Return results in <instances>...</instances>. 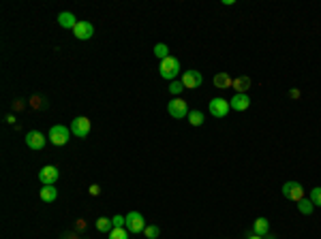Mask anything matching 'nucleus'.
Wrapping results in <instances>:
<instances>
[{
	"instance_id": "6e6552de",
	"label": "nucleus",
	"mask_w": 321,
	"mask_h": 239,
	"mask_svg": "<svg viewBox=\"0 0 321 239\" xmlns=\"http://www.w3.org/2000/svg\"><path fill=\"white\" fill-rule=\"evenodd\" d=\"M58 177H60V171H58V167H54V165H47L39 171V179H41L43 186H54Z\"/></svg>"
},
{
	"instance_id": "ddd939ff",
	"label": "nucleus",
	"mask_w": 321,
	"mask_h": 239,
	"mask_svg": "<svg viewBox=\"0 0 321 239\" xmlns=\"http://www.w3.org/2000/svg\"><path fill=\"white\" fill-rule=\"evenodd\" d=\"M250 85H253V81H250V77H246V75H242V77H235L232 88L235 90V94H246V92L250 90Z\"/></svg>"
},
{
	"instance_id": "9d476101",
	"label": "nucleus",
	"mask_w": 321,
	"mask_h": 239,
	"mask_svg": "<svg viewBox=\"0 0 321 239\" xmlns=\"http://www.w3.org/2000/svg\"><path fill=\"white\" fill-rule=\"evenodd\" d=\"M26 145H28L30 150H43L45 148V135L39 133V130H30L28 135H26Z\"/></svg>"
},
{
	"instance_id": "4be33fe9",
	"label": "nucleus",
	"mask_w": 321,
	"mask_h": 239,
	"mask_svg": "<svg viewBox=\"0 0 321 239\" xmlns=\"http://www.w3.org/2000/svg\"><path fill=\"white\" fill-rule=\"evenodd\" d=\"M308 199L313 201L315 207H321V186H317V188L310 190V197H308Z\"/></svg>"
},
{
	"instance_id": "2eb2a0df",
	"label": "nucleus",
	"mask_w": 321,
	"mask_h": 239,
	"mask_svg": "<svg viewBox=\"0 0 321 239\" xmlns=\"http://www.w3.org/2000/svg\"><path fill=\"white\" fill-rule=\"evenodd\" d=\"M268 231H270V222H268V218H257L253 222V233L259 237H266Z\"/></svg>"
},
{
	"instance_id": "393cba45",
	"label": "nucleus",
	"mask_w": 321,
	"mask_h": 239,
	"mask_svg": "<svg viewBox=\"0 0 321 239\" xmlns=\"http://www.w3.org/2000/svg\"><path fill=\"white\" fill-rule=\"evenodd\" d=\"M182 90H184V85H182V81H171V84H169V94L174 96V99H176V96L180 94Z\"/></svg>"
},
{
	"instance_id": "6ab92c4d",
	"label": "nucleus",
	"mask_w": 321,
	"mask_h": 239,
	"mask_svg": "<svg viewBox=\"0 0 321 239\" xmlns=\"http://www.w3.org/2000/svg\"><path fill=\"white\" fill-rule=\"evenodd\" d=\"M186 120L191 122V126H201V124H203V113L199 109H191L189 116H186Z\"/></svg>"
},
{
	"instance_id": "7ed1b4c3",
	"label": "nucleus",
	"mask_w": 321,
	"mask_h": 239,
	"mask_svg": "<svg viewBox=\"0 0 321 239\" xmlns=\"http://www.w3.org/2000/svg\"><path fill=\"white\" fill-rule=\"evenodd\" d=\"M189 102L186 101H182V99H171L169 102H167V113L171 118H176V120H184L186 116H189Z\"/></svg>"
},
{
	"instance_id": "f257e3e1",
	"label": "nucleus",
	"mask_w": 321,
	"mask_h": 239,
	"mask_svg": "<svg viewBox=\"0 0 321 239\" xmlns=\"http://www.w3.org/2000/svg\"><path fill=\"white\" fill-rule=\"evenodd\" d=\"M180 68H182L180 60H178V58H174V56H169V58L160 60L159 73H160V77H163V79H169V81H174V79H176V75L180 73Z\"/></svg>"
},
{
	"instance_id": "4468645a",
	"label": "nucleus",
	"mask_w": 321,
	"mask_h": 239,
	"mask_svg": "<svg viewBox=\"0 0 321 239\" xmlns=\"http://www.w3.org/2000/svg\"><path fill=\"white\" fill-rule=\"evenodd\" d=\"M58 24H60L62 28H75V26H77V17H75L73 13H69V11H62V13L58 15Z\"/></svg>"
},
{
	"instance_id": "a878e982",
	"label": "nucleus",
	"mask_w": 321,
	"mask_h": 239,
	"mask_svg": "<svg viewBox=\"0 0 321 239\" xmlns=\"http://www.w3.org/2000/svg\"><path fill=\"white\" fill-rule=\"evenodd\" d=\"M111 224H114V229H125L126 218H125V216H114V218H111Z\"/></svg>"
},
{
	"instance_id": "412c9836",
	"label": "nucleus",
	"mask_w": 321,
	"mask_h": 239,
	"mask_svg": "<svg viewBox=\"0 0 321 239\" xmlns=\"http://www.w3.org/2000/svg\"><path fill=\"white\" fill-rule=\"evenodd\" d=\"M154 56H157L159 60L169 58V47L165 45V43H159V45H154Z\"/></svg>"
},
{
	"instance_id": "cd10ccee",
	"label": "nucleus",
	"mask_w": 321,
	"mask_h": 239,
	"mask_svg": "<svg viewBox=\"0 0 321 239\" xmlns=\"http://www.w3.org/2000/svg\"><path fill=\"white\" fill-rule=\"evenodd\" d=\"M289 96H291V99H298V96H300V90H291V92H289Z\"/></svg>"
},
{
	"instance_id": "aec40b11",
	"label": "nucleus",
	"mask_w": 321,
	"mask_h": 239,
	"mask_svg": "<svg viewBox=\"0 0 321 239\" xmlns=\"http://www.w3.org/2000/svg\"><path fill=\"white\" fill-rule=\"evenodd\" d=\"M96 229H99L101 233H111V229H114L111 218H99L96 220Z\"/></svg>"
},
{
	"instance_id": "f03ea898",
	"label": "nucleus",
	"mask_w": 321,
	"mask_h": 239,
	"mask_svg": "<svg viewBox=\"0 0 321 239\" xmlns=\"http://www.w3.org/2000/svg\"><path fill=\"white\" fill-rule=\"evenodd\" d=\"M47 137H50V141L54 145H64V143H69V139H71V128H67L64 124H56V126L50 128Z\"/></svg>"
},
{
	"instance_id": "9b49d317",
	"label": "nucleus",
	"mask_w": 321,
	"mask_h": 239,
	"mask_svg": "<svg viewBox=\"0 0 321 239\" xmlns=\"http://www.w3.org/2000/svg\"><path fill=\"white\" fill-rule=\"evenodd\" d=\"M73 34L77 36L79 41H88L90 36L94 34V26L90 21H77V26L73 28Z\"/></svg>"
},
{
	"instance_id": "f3484780",
	"label": "nucleus",
	"mask_w": 321,
	"mask_h": 239,
	"mask_svg": "<svg viewBox=\"0 0 321 239\" xmlns=\"http://www.w3.org/2000/svg\"><path fill=\"white\" fill-rule=\"evenodd\" d=\"M39 197H41V201H45V203H54V201L58 199V190L54 186H43Z\"/></svg>"
},
{
	"instance_id": "1a4fd4ad",
	"label": "nucleus",
	"mask_w": 321,
	"mask_h": 239,
	"mask_svg": "<svg viewBox=\"0 0 321 239\" xmlns=\"http://www.w3.org/2000/svg\"><path fill=\"white\" fill-rule=\"evenodd\" d=\"M232 109V105H229V101L225 99H212L210 101V113L214 118H225Z\"/></svg>"
},
{
	"instance_id": "dca6fc26",
	"label": "nucleus",
	"mask_w": 321,
	"mask_h": 239,
	"mask_svg": "<svg viewBox=\"0 0 321 239\" xmlns=\"http://www.w3.org/2000/svg\"><path fill=\"white\" fill-rule=\"evenodd\" d=\"M232 84H233V79L229 77L227 73H216L214 75V85H216V88L227 90V88H232Z\"/></svg>"
},
{
	"instance_id": "423d86ee",
	"label": "nucleus",
	"mask_w": 321,
	"mask_h": 239,
	"mask_svg": "<svg viewBox=\"0 0 321 239\" xmlns=\"http://www.w3.org/2000/svg\"><path fill=\"white\" fill-rule=\"evenodd\" d=\"M201 84H203V75L199 70H195V68L184 70V75H182V85H184V88L195 90V88H199Z\"/></svg>"
},
{
	"instance_id": "c85d7f7f",
	"label": "nucleus",
	"mask_w": 321,
	"mask_h": 239,
	"mask_svg": "<svg viewBox=\"0 0 321 239\" xmlns=\"http://www.w3.org/2000/svg\"><path fill=\"white\" fill-rule=\"evenodd\" d=\"M249 239H266V237H259V235H255V233H253V235H250Z\"/></svg>"
},
{
	"instance_id": "39448f33",
	"label": "nucleus",
	"mask_w": 321,
	"mask_h": 239,
	"mask_svg": "<svg viewBox=\"0 0 321 239\" xmlns=\"http://www.w3.org/2000/svg\"><path fill=\"white\" fill-rule=\"evenodd\" d=\"M283 197L289 199V201H302L304 199V188L302 184L298 182H285V186H283Z\"/></svg>"
},
{
	"instance_id": "5701e85b",
	"label": "nucleus",
	"mask_w": 321,
	"mask_h": 239,
	"mask_svg": "<svg viewBox=\"0 0 321 239\" xmlns=\"http://www.w3.org/2000/svg\"><path fill=\"white\" fill-rule=\"evenodd\" d=\"M143 235H146L148 239H157L160 235V229H159V226H154V224H150V226L143 229Z\"/></svg>"
},
{
	"instance_id": "f8f14e48",
	"label": "nucleus",
	"mask_w": 321,
	"mask_h": 239,
	"mask_svg": "<svg viewBox=\"0 0 321 239\" xmlns=\"http://www.w3.org/2000/svg\"><path fill=\"white\" fill-rule=\"evenodd\" d=\"M233 111H246L250 107V96L249 94H233V99L229 101Z\"/></svg>"
},
{
	"instance_id": "bb28decb",
	"label": "nucleus",
	"mask_w": 321,
	"mask_h": 239,
	"mask_svg": "<svg viewBox=\"0 0 321 239\" xmlns=\"http://www.w3.org/2000/svg\"><path fill=\"white\" fill-rule=\"evenodd\" d=\"M90 194H92V197H99V194H101L99 184H92V186H90Z\"/></svg>"
},
{
	"instance_id": "0eeeda50",
	"label": "nucleus",
	"mask_w": 321,
	"mask_h": 239,
	"mask_svg": "<svg viewBox=\"0 0 321 239\" xmlns=\"http://www.w3.org/2000/svg\"><path fill=\"white\" fill-rule=\"evenodd\" d=\"M88 133H90V120L88 118L79 116L71 122V135H75V137H79V139H86Z\"/></svg>"
},
{
	"instance_id": "20e7f679",
	"label": "nucleus",
	"mask_w": 321,
	"mask_h": 239,
	"mask_svg": "<svg viewBox=\"0 0 321 239\" xmlns=\"http://www.w3.org/2000/svg\"><path fill=\"white\" fill-rule=\"evenodd\" d=\"M125 218H126V226H125V229H126L128 233H133V235H135V233H142L143 229H146L143 216L139 214V211H128Z\"/></svg>"
},
{
	"instance_id": "a211bd4d",
	"label": "nucleus",
	"mask_w": 321,
	"mask_h": 239,
	"mask_svg": "<svg viewBox=\"0 0 321 239\" xmlns=\"http://www.w3.org/2000/svg\"><path fill=\"white\" fill-rule=\"evenodd\" d=\"M298 211H300V214H304V216H310V214L315 211L313 201H310V199H302V201H298Z\"/></svg>"
},
{
	"instance_id": "b1692460",
	"label": "nucleus",
	"mask_w": 321,
	"mask_h": 239,
	"mask_svg": "<svg viewBox=\"0 0 321 239\" xmlns=\"http://www.w3.org/2000/svg\"><path fill=\"white\" fill-rule=\"evenodd\" d=\"M128 233L126 229H111V233H109V239H128Z\"/></svg>"
}]
</instances>
